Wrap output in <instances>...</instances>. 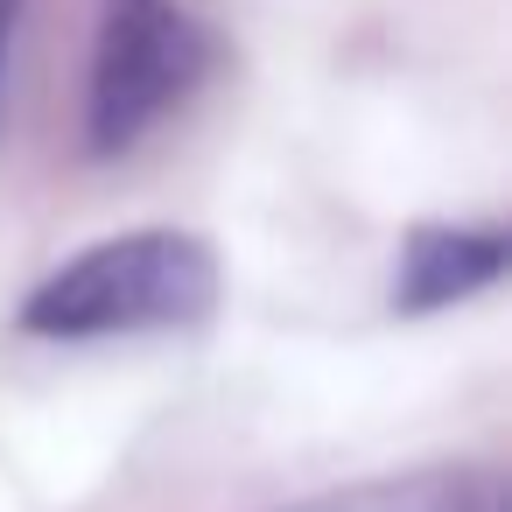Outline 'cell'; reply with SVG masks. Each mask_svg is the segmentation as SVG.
Instances as JSON below:
<instances>
[{
	"label": "cell",
	"mask_w": 512,
	"mask_h": 512,
	"mask_svg": "<svg viewBox=\"0 0 512 512\" xmlns=\"http://www.w3.org/2000/svg\"><path fill=\"white\" fill-rule=\"evenodd\" d=\"M281 512H505V477L491 463H428L400 477L337 484L316 498H295Z\"/></svg>",
	"instance_id": "cell-4"
},
{
	"label": "cell",
	"mask_w": 512,
	"mask_h": 512,
	"mask_svg": "<svg viewBox=\"0 0 512 512\" xmlns=\"http://www.w3.org/2000/svg\"><path fill=\"white\" fill-rule=\"evenodd\" d=\"M211 309H218L211 239L148 225L50 267L22 295V330L57 344H92V337H134V330H190Z\"/></svg>",
	"instance_id": "cell-1"
},
{
	"label": "cell",
	"mask_w": 512,
	"mask_h": 512,
	"mask_svg": "<svg viewBox=\"0 0 512 512\" xmlns=\"http://www.w3.org/2000/svg\"><path fill=\"white\" fill-rule=\"evenodd\" d=\"M15 22H22V0H0V71H8V50H15Z\"/></svg>",
	"instance_id": "cell-5"
},
{
	"label": "cell",
	"mask_w": 512,
	"mask_h": 512,
	"mask_svg": "<svg viewBox=\"0 0 512 512\" xmlns=\"http://www.w3.org/2000/svg\"><path fill=\"white\" fill-rule=\"evenodd\" d=\"M512 267V239L498 225H414L393 267V309L400 316H435L470 295H484Z\"/></svg>",
	"instance_id": "cell-3"
},
{
	"label": "cell",
	"mask_w": 512,
	"mask_h": 512,
	"mask_svg": "<svg viewBox=\"0 0 512 512\" xmlns=\"http://www.w3.org/2000/svg\"><path fill=\"white\" fill-rule=\"evenodd\" d=\"M211 71V36L176 0H106L85 85V148L99 162L134 155Z\"/></svg>",
	"instance_id": "cell-2"
}]
</instances>
